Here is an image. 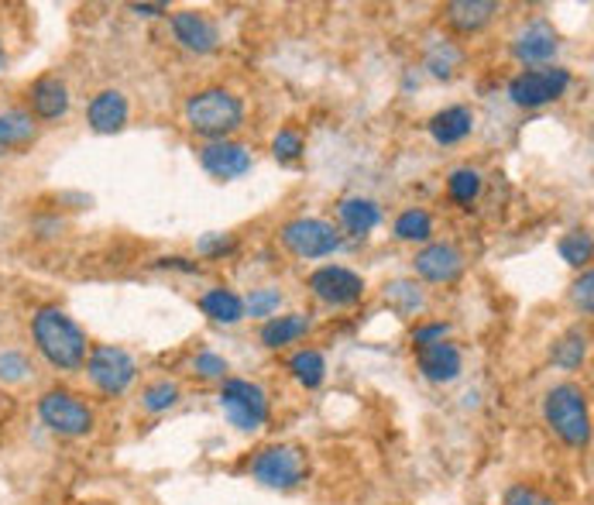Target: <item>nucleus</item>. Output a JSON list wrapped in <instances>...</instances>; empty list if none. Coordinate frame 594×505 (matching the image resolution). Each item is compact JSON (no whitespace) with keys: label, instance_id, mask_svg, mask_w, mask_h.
Instances as JSON below:
<instances>
[{"label":"nucleus","instance_id":"obj_1","mask_svg":"<svg viewBox=\"0 0 594 505\" xmlns=\"http://www.w3.org/2000/svg\"><path fill=\"white\" fill-rule=\"evenodd\" d=\"M32 337H35V347L41 350V358L52 368L76 371L86 365V334L79 331L73 317H65L55 306H46V310L35 313Z\"/></svg>","mask_w":594,"mask_h":505},{"label":"nucleus","instance_id":"obj_2","mask_svg":"<svg viewBox=\"0 0 594 505\" xmlns=\"http://www.w3.org/2000/svg\"><path fill=\"white\" fill-rule=\"evenodd\" d=\"M543 416L567 447H587L591 441V412H587V392L574 382L554 385L543 399Z\"/></svg>","mask_w":594,"mask_h":505},{"label":"nucleus","instance_id":"obj_3","mask_svg":"<svg viewBox=\"0 0 594 505\" xmlns=\"http://www.w3.org/2000/svg\"><path fill=\"white\" fill-rule=\"evenodd\" d=\"M186 124L210 141H227V135H234V131L245 124V107H240L234 94L213 86V90H200L189 97Z\"/></svg>","mask_w":594,"mask_h":505},{"label":"nucleus","instance_id":"obj_4","mask_svg":"<svg viewBox=\"0 0 594 505\" xmlns=\"http://www.w3.org/2000/svg\"><path fill=\"white\" fill-rule=\"evenodd\" d=\"M306 471H310L306 451L302 447H293V444L265 447V451H258V457L251 460V475L265 489H279V492H289V489L302 485Z\"/></svg>","mask_w":594,"mask_h":505},{"label":"nucleus","instance_id":"obj_5","mask_svg":"<svg viewBox=\"0 0 594 505\" xmlns=\"http://www.w3.org/2000/svg\"><path fill=\"white\" fill-rule=\"evenodd\" d=\"M220 409H224L231 427L251 433L269 420V395H265V389L248 379H224V389H220Z\"/></svg>","mask_w":594,"mask_h":505},{"label":"nucleus","instance_id":"obj_6","mask_svg":"<svg viewBox=\"0 0 594 505\" xmlns=\"http://www.w3.org/2000/svg\"><path fill=\"white\" fill-rule=\"evenodd\" d=\"M38 416L52 433L59 436H86L94 430V409L86 406L79 395L65 389H49L38 399Z\"/></svg>","mask_w":594,"mask_h":505},{"label":"nucleus","instance_id":"obj_7","mask_svg":"<svg viewBox=\"0 0 594 505\" xmlns=\"http://www.w3.org/2000/svg\"><path fill=\"white\" fill-rule=\"evenodd\" d=\"M86 375H90V382L103 395H124L138 379V365L124 347L100 344L90 350V358H86Z\"/></svg>","mask_w":594,"mask_h":505},{"label":"nucleus","instance_id":"obj_8","mask_svg":"<svg viewBox=\"0 0 594 505\" xmlns=\"http://www.w3.org/2000/svg\"><path fill=\"white\" fill-rule=\"evenodd\" d=\"M570 73L560 65H543V70H525L509 83V97L516 107H543L567 94Z\"/></svg>","mask_w":594,"mask_h":505},{"label":"nucleus","instance_id":"obj_9","mask_svg":"<svg viewBox=\"0 0 594 505\" xmlns=\"http://www.w3.org/2000/svg\"><path fill=\"white\" fill-rule=\"evenodd\" d=\"M282 245L299 258H326L341 248V234L334 224L317 221V217H299L282 227Z\"/></svg>","mask_w":594,"mask_h":505},{"label":"nucleus","instance_id":"obj_10","mask_svg":"<svg viewBox=\"0 0 594 505\" xmlns=\"http://www.w3.org/2000/svg\"><path fill=\"white\" fill-rule=\"evenodd\" d=\"M310 290L326 306H355L364 296V279L344 266H326L310 275Z\"/></svg>","mask_w":594,"mask_h":505},{"label":"nucleus","instance_id":"obj_11","mask_svg":"<svg viewBox=\"0 0 594 505\" xmlns=\"http://www.w3.org/2000/svg\"><path fill=\"white\" fill-rule=\"evenodd\" d=\"M172 32H175V41H180L183 49L196 52V56H210L220 46V28L200 11L172 14Z\"/></svg>","mask_w":594,"mask_h":505},{"label":"nucleus","instance_id":"obj_12","mask_svg":"<svg viewBox=\"0 0 594 505\" xmlns=\"http://www.w3.org/2000/svg\"><path fill=\"white\" fill-rule=\"evenodd\" d=\"M416 365H420L423 379L436 382V385H447L460 375L465 368V358H460V347L450 341H436V344H423L416 347Z\"/></svg>","mask_w":594,"mask_h":505},{"label":"nucleus","instance_id":"obj_13","mask_svg":"<svg viewBox=\"0 0 594 505\" xmlns=\"http://www.w3.org/2000/svg\"><path fill=\"white\" fill-rule=\"evenodd\" d=\"M200 162L213 180H237L251 169V151L237 141H210L200 148Z\"/></svg>","mask_w":594,"mask_h":505},{"label":"nucleus","instance_id":"obj_14","mask_svg":"<svg viewBox=\"0 0 594 505\" xmlns=\"http://www.w3.org/2000/svg\"><path fill=\"white\" fill-rule=\"evenodd\" d=\"M416 272H420L426 282H454L460 272H465V255H460L454 245H426L420 255H416Z\"/></svg>","mask_w":594,"mask_h":505},{"label":"nucleus","instance_id":"obj_15","mask_svg":"<svg viewBox=\"0 0 594 505\" xmlns=\"http://www.w3.org/2000/svg\"><path fill=\"white\" fill-rule=\"evenodd\" d=\"M512 52L519 62L525 65H540V62H549L557 56V32L546 25V21H533V25H525L516 41H512Z\"/></svg>","mask_w":594,"mask_h":505},{"label":"nucleus","instance_id":"obj_16","mask_svg":"<svg viewBox=\"0 0 594 505\" xmlns=\"http://www.w3.org/2000/svg\"><path fill=\"white\" fill-rule=\"evenodd\" d=\"M32 114L38 121H59L70 114V86L59 76H41L32 83Z\"/></svg>","mask_w":594,"mask_h":505},{"label":"nucleus","instance_id":"obj_17","mask_svg":"<svg viewBox=\"0 0 594 505\" xmlns=\"http://www.w3.org/2000/svg\"><path fill=\"white\" fill-rule=\"evenodd\" d=\"M86 121L97 135H114L127 124V97L121 90H100L86 107Z\"/></svg>","mask_w":594,"mask_h":505},{"label":"nucleus","instance_id":"obj_18","mask_svg":"<svg viewBox=\"0 0 594 505\" xmlns=\"http://www.w3.org/2000/svg\"><path fill=\"white\" fill-rule=\"evenodd\" d=\"M474 131V114L468 107H447L430 121V135L436 145H460Z\"/></svg>","mask_w":594,"mask_h":505},{"label":"nucleus","instance_id":"obj_19","mask_svg":"<svg viewBox=\"0 0 594 505\" xmlns=\"http://www.w3.org/2000/svg\"><path fill=\"white\" fill-rule=\"evenodd\" d=\"M337 213H341V224L350 234H355V237H368L371 231L382 224L379 204L375 200H364V196H347V200H341Z\"/></svg>","mask_w":594,"mask_h":505},{"label":"nucleus","instance_id":"obj_20","mask_svg":"<svg viewBox=\"0 0 594 505\" xmlns=\"http://www.w3.org/2000/svg\"><path fill=\"white\" fill-rule=\"evenodd\" d=\"M498 4H492V0H454V4H447V21L457 28V32H481L488 25V21L495 17Z\"/></svg>","mask_w":594,"mask_h":505},{"label":"nucleus","instance_id":"obj_21","mask_svg":"<svg viewBox=\"0 0 594 505\" xmlns=\"http://www.w3.org/2000/svg\"><path fill=\"white\" fill-rule=\"evenodd\" d=\"M38 135V127H35V118L28 111H8V114H0V156L4 151H21V148H28Z\"/></svg>","mask_w":594,"mask_h":505},{"label":"nucleus","instance_id":"obj_22","mask_svg":"<svg viewBox=\"0 0 594 505\" xmlns=\"http://www.w3.org/2000/svg\"><path fill=\"white\" fill-rule=\"evenodd\" d=\"M310 334V317L306 313H289V317H272L261 327V344L265 347H285L299 337Z\"/></svg>","mask_w":594,"mask_h":505},{"label":"nucleus","instance_id":"obj_23","mask_svg":"<svg viewBox=\"0 0 594 505\" xmlns=\"http://www.w3.org/2000/svg\"><path fill=\"white\" fill-rule=\"evenodd\" d=\"M200 310L213 320V323H237L245 317V299H240L234 290H210L200 296Z\"/></svg>","mask_w":594,"mask_h":505},{"label":"nucleus","instance_id":"obj_24","mask_svg":"<svg viewBox=\"0 0 594 505\" xmlns=\"http://www.w3.org/2000/svg\"><path fill=\"white\" fill-rule=\"evenodd\" d=\"M385 303H388L399 317H412V313H420L423 306H426V296H423V290H420L416 282H409V279H395V282L385 285Z\"/></svg>","mask_w":594,"mask_h":505},{"label":"nucleus","instance_id":"obj_25","mask_svg":"<svg viewBox=\"0 0 594 505\" xmlns=\"http://www.w3.org/2000/svg\"><path fill=\"white\" fill-rule=\"evenodd\" d=\"M289 371H293V379L306 389H320L323 379H326V361L320 350L313 347H306V350H296V355L289 358Z\"/></svg>","mask_w":594,"mask_h":505},{"label":"nucleus","instance_id":"obj_26","mask_svg":"<svg viewBox=\"0 0 594 505\" xmlns=\"http://www.w3.org/2000/svg\"><path fill=\"white\" fill-rule=\"evenodd\" d=\"M587 358V337L581 331H567L557 344H554V365H560L564 371L581 368Z\"/></svg>","mask_w":594,"mask_h":505},{"label":"nucleus","instance_id":"obj_27","mask_svg":"<svg viewBox=\"0 0 594 505\" xmlns=\"http://www.w3.org/2000/svg\"><path fill=\"white\" fill-rule=\"evenodd\" d=\"M447 193H450V200L460 204V207H471L478 200V193H481V172L478 169H454L450 172V180H447Z\"/></svg>","mask_w":594,"mask_h":505},{"label":"nucleus","instance_id":"obj_28","mask_svg":"<svg viewBox=\"0 0 594 505\" xmlns=\"http://www.w3.org/2000/svg\"><path fill=\"white\" fill-rule=\"evenodd\" d=\"M433 234V217L426 210H406L395 221V237L399 241H430Z\"/></svg>","mask_w":594,"mask_h":505},{"label":"nucleus","instance_id":"obj_29","mask_svg":"<svg viewBox=\"0 0 594 505\" xmlns=\"http://www.w3.org/2000/svg\"><path fill=\"white\" fill-rule=\"evenodd\" d=\"M457 65H460V52L450 46V41H436V46L430 49V56H426V70L436 79H450Z\"/></svg>","mask_w":594,"mask_h":505},{"label":"nucleus","instance_id":"obj_30","mask_svg":"<svg viewBox=\"0 0 594 505\" xmlns=\"http://www.w3.org/2000/svg\"><path fill=\"white\" fill-rule=\"evenodd\" d=\"M175 403H180V385L169 382V379H162V382H156V385H148L145 395H141V406H145L148 412H165V409H172Z\"/></svg>","mask_w":594,"mask_h":505},{"label":"nucleus","instance_id":"obj_31","mask_svg":"<svg viewBox=\"0 0 594 505\" xmlns=\"http://www.w3.org/2000/svg\"><path fill=\"white\" fill-rule=\"evenodd\" d=\"M560 255H564L567 266H574V269L587 266V261H591V234L587 231H570L560 241Z\"/></svg>","mask_w":594,"mask_h":505},{"label":"nucleus","instance_id":"obj_32","mask_svg":"<svg viewBox=\"0 0 594 505\" xmlns=\"http://www.w3.org/2000/svg\"><path fill=\"white\" fill-rule=\"evenodd\" d=\"M272 156H275L282 165H293V162L302 156V138H299V131H293V127L279 131V135L272 138Z\"/></svg>","mask_w":594,"mask_h":505},{"label":"nucleus","instance_id":"obj_33","mask_svg":"<svg viewBox=\"0 0 594 505\" xmlns=\"http://www.w3.org/2000/svg\"><path fill=\"white\" fill-rule=\"evenodd\" d=\"M28 375H32V365H28L25 355H21V350H4V355H0V382L17 385V382H25Z\"/></svg>","mask_w":594,"mask_h":505},{"label":"nucleus","instance_id":"obj_34","mask_svg":"<svg viewBox=\"0 0 594 505\" xmlns=\"http://www.w3.org/2000/svg\"><path fill=\"white\" fill-rule=\"evenodd\" d=\"M279 306H282V293L279 290H255L245 303V310L251 317H272L279 313Z\"/></svg>","mask_w":594,"mask_h":505},{"label":"nucleus","instance_id":"obj_35","mask_svg":"<svg viewBox=\"0 0 594 505\" xmlns=\"http://www.w3.org/2000/svg\"><path fill=\"white\" fill-rule=\"evenodd\" d=\"M505 505H557V502L533 485H516V489H509V495H505Z\"/></svg>","mask_w":594,"mask_h":505},{"label":"nucleus","instance_id":"obj_36","mask_svg":"<svg viewBox=\"0 0 594 505\" xmlns=\"http://www.w3.org/2000/svg\"><path fill=\"white\" fill-rule=\"evenodd\" d=\"M196 248H200V255H207V258H220V255L234 251L237 241H234V234H203Z\"/></svg>","mask_w":594,"mask_h":505},{"label":"nucleus","instance_id":"obj_37","mask_svg":"<svg viewBox=\"0 0 594 505\" xmlns=\"http://www.w3.org/2000/svg\"><path fill=\"white\" fill-rule=\"evenodd\" d=\"M570 290H574V293H570V296H574V306L587 317V313L594 310V293H591V290H594V275L584 272L574 285H570Z\"/></svg>","mask_w":594,"mask_h":505},{"label":"nucleus","instance_id":"obj_38","mask_svg":"<svg viewBox=\"0 0 594 505\" xmlns=\"http://www.w3.org/2000/svg\"><path fill=\"white\" fill-rule=\"evenodd\" d=\"M193 368L200 371L203 379H224L227 375V361L220 355H210V350H207V355H196Z\"/></svg>","mask_w":594,"mask_h":505},{"label":"nucleus","instance_id":"obj_39","mask_svg":"<svg viewBox=\"0 0 594 505\" xmlns=\"http://www.w3.org/2000/svg\"><path fill=\"white\" fill-rule=\"evenodd\" d=\"M450 327L447 323H426V327H416L412 331V344L423 347V344H436V341H447Z\"/></svg>","mask_w":594,"mask_h":505},{"label":"nucleus","instance_id":"obj_40","mask_svg":"<svg viewBox=\"0 0 594 505\" xmlns=\"http://www.w3.org/2000/svg\"><path fill=\"white\" fill-rule=\"evenodd\" d=\"M131 11H135V14H141V17H156V14H165L169 8H165V4H135V8H131Z\"/></svg>","mask_w":594,"mask_h":505},{"label":"nucleus","instance_id":"obj_41","mask_svg":"<svg viewBox=\"0 0 594 505\" xmlns=\"http://www.w3.org/2000/svg\"><path fill=\"white\" fill-rule=\"evenodd\" d=\"M162 266H172V269H183V272H196V266H186L183 258H162Z\"/></svg>","mask_w":594,"mask_h":505},{"label":"nucleus","instance_id":"obj_42","mask_svg":"<svg viewBox=\"0 0 594 505\" xmlns=\"http://www.w3.org/2000/svg\"><path fill=\"white\" fill-rule=\"evenodd\" d=\"M4 65H8V52H4V46H0V73H4Z\"/></svg>","mask_w":594,"mask_h":505},{"label":"nucleus","instance_id":"obj_43","mask_svg":"<svg viewBox=\"0 0 594 505\" xmlns=\"http://www.w3.org/2000/svg\"><path fill=\"white\" fill-rule=\"evenodd\" d=\"M83 505H103V502H83Z\"/></svg>","mask_w":594,"mask_h":505}]
</instances>
